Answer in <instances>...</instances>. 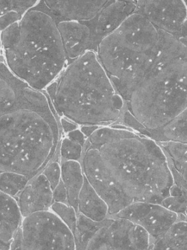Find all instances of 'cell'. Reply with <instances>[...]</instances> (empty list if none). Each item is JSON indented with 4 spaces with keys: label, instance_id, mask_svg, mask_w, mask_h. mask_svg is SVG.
I'll return each mask as SVG.
<instances>
[{
    "label": "cell",
    "instance_id": "obj_10",
    "mask_svg": "<svg viewBox=\"0 0 187 250\" xmlns=\"http://www.w3.org/2000/svg\"><path fill=\"white\" fill-rule=\"evenodd\" d=\"M134 12L141 14L158 30L178 39L187 18L184 1H137Z\"/></svg>",
    "mask_w": 187,
    "mask_h": 250
},
{
    "label": "cell",
    "instance_id": "obj_9",
    "mask_svg": "<svg viewBox=\"0 0 187 250\" xmlns=\"http://www.w3.org/2000/svg\"><path fill=\"white\" fill-rule=\"evenodd\" d=\"M181 215L173 213L159 203H135L113 216L132 222L144 229L153 242L169 229L180 219Z\"/></svg>",
    "mask_w": 187,
    "mask_h": 250
},
{
    "label": "cell",
    "instance_id": "obj_23",
    "mask_svg": "<svg viewBox=\"0 0 187 250\" xmlns=\"http://www.w3.org/2000/svg\"><path fill=\"white\" fill-rule=\"evenodd\" d=\"M160 205L173 213L184 216L187 210V198L182 189L173 184L169 190V195L164 199Z\"/></svg>",
    "mask_w": 187,
    "mask_h": 250
},
{
    "label": "cell",
    "instance_id": "obj_30",
    "mask_svg": "<svg viewBox=\"0 0 187 250\" xmlns=\"http://www.w3.org/2000/svg\"><path fill=\"white\" fill-rule=\"evenodd\" d=\"M65 136L68 137L70 140H71L72 141L78 143V144H80V146H83V147L84 146L86 140H87V138L85 137L84 134L80 131V128L74 130V131L66 134Z\"/></svg>",
    "mask_w": 187,
    "mask_h": 250
},
{
    "label": "cell",
    "instance_id": "obj_32",
    "mask_svg": "<svg viewBox=\"0 0 187 250\" xmlns=\"http://www.w3.org/2000/svg\"><path fill=\"white\" fill-rule=\"evenodd\" d=\"M99 127L100 126H97V125H82L79 128H80L81 132L84 134L85 137L86 138H89L97 128H99Z\"/></svg>",
    "mask_w": 187,
    "mask_h": 250
},
{
    "label": "cell",
    "instance_id": "obj_6",
    "mask_svg": "<svg viewBox=\"0 0 187 250\" xmlns=\"http://www.w3.org/2000/svg\"><path fill=\"white\" fill-rule=\"evenodd\" d=\"M162 49L160 30L134 12L98 46V60L124 102L151 71Z\"/></svg>",
    "mask_w": 187,
    "mask_h": 250
},
{
    "label": "cell",
    "instance_id": "obj_26",
    "mask_svg": "<svg viewBox=\"0 0 187 250\" xmlns=\"http://www.w3.org/2000/svg\"><path fill=\"white\" fill-rule=\"evenodd\" d=\"M54 190L61 181V169L60 163L59 151L54 160L51 161L42 172Z\"/></svg>",
    "mask_w": 187,
    "mask_h": 250
},
{
    "label": "cell",
    "instance_id": "obj_12",
    "mask_svg": "<svg viewBox=\"0 0 187 250\" xmlns=\"http://www.w3.org/2000/svg\"><path fill=\"white\" fill-rule=\"evenodd\" d=\"M15 200L23 218L51 210L54 203L52 188L42 173L31 178Z\"/></svg>",
    "mask_w": 187,
    "mask_h": 250
},
{
    "label": "cell",
    "instance_id": "obj_31",
    "mask_svg": "<svg viewBox=\"0 0 187 250\" xmlns=\"http://www.w3.org/2000/svg\"><path fill=\"white\" fill-rule=\"evenodd\" d=\"M60 125H61V130H62V133L64 135L80 128L78 125L69 121L65 118H60Z\"/></svg>",
    "mask_w": 187,
    "mask_h": 250
},
{
    "label": "cell",
    "instance_id": "obj_33",
    "mask_svg": "<svg viewBox=\"0 0 187 250\" xmlns=\"http://www.w3.org/2000/svg\"><path fill=\"white\" fill-rule=\"evenodd\" d=\"M184 38H187V18L184 21L182 27H181V38L180 39H184Z\"/></svg>",
    "mask_w": 187,
    "mask_h": 250
},
{
    "label": "cell",
    "instance_id": "obj_8",
    "mask_svg": "<svg viewBox=\"0 0 187 250\" xmlns=\"http://www.w3.org/2000/svg\"><path fill=\"white\" fill-rule=\"evenodd\" d=\"M9 250H76L70 228L52 210L23 218Z\"/></svg>",
    "mask_w": 187,
    "mask_h": 250
},
{
    "label": "cell",
    "instance_id": "obj_34",
    "mask_svg": "<svg viewBox=\"0 0 187 250\" xmlns=\"http://www.w3.org/2000/svg\"><path fill=\"white\" fill-rule=\"evenodd\" d=\"M1 55V41H0V55Z\"/></svg>",
    "mask_w": 187,
    "mask_h": 250
},
{
    "label": "cell",
    "instance_id": "obj_24",
    "mask_svg": "<svg viewBox=\"0 0 187 250\" xmlns=\"http://www.w3.org/2000/svg\"><path fill=\"white\" fill-rule=\"evenodd\" d=\"M83 147L75 142L72 141L64 136L61 138L59 147L60 162L77 161L80 162L83 154Z\"/></svg>",
    "mask_w": 187,
    "mask_h": 250
},
{
    "label": "cell",
    "instance_id": "obj_2",
    "mask_svg": "<svg viewBox=\"0 0 187 250\" xmlns=\"http://www.w3.org/2000/svg\"><path fill=\"white\" fill-rule=\"evenodd\" d=\"M60 118L45 91L31 87L0 116V171L29 180L55 159L61 141Z\"/></svg>",
    "mask_w": 187,
    "mask_h": 250
},
{
    "label": "cell",
    "instance_id": "obj_16",
    "mask_svg": "<svg viewBox=\"0 0 187 250\" xmlns=\"http://www.w3.org/2000/svg\"><path fill=\"white\" fill-rule=\"evenodd\" d=\"M28 87L12 74L3 60L0 61V116L18 103Z\"/></svg>",
    "mask_w": 187,
    "mask_h": 250
},
{
    "label": "cell",
    "instance_id": "obj_4",
    "mask_svg": "<svg viewBox=\"0 0 187 250\" xmlns=\"http://www.w3.org/2000/svg\"><path fill=\"white\" fill-rule=\"evenodd\" d=\"M45 92L59 118L79 126L113 125L125 107L124 101L93 52L67 64Z\"/></svg>",
    "mask_w": 187,
    "mask_h": 250
},
{
    "label": "cell",
    "instance_id": "obj_20",
    "mask_svg": "<svg viewBox=\"0 0 187 250\" xmlns=\"http://www.w3.org/2000/svg\"><path fill=\"white\" fill-rule=\"evenodd\" d=\"M151 140L159 142L187 143V107L173 121L155 133Z\"/></svg>",
    "mask_w": 187,
    "mask_h": 250
},
{
    "label": "cell",
    "instance_id": "obj_25",
    "mask_svg": "<svg viewBox=\"0 0 187 250\" xmlns=\"http://www.w3.org/2000/svg\"><path fill=\"white\" fill-rule=\"evenodd\" d=\"M39 1H0V17L10 12L24 15L28 11L36 6Z\"/></svg>",
    "mask_w": 187,
    "mask_h": 250
},
{
    "label": "cell",
    "instance_id": "obj_29",
    "mask_svg": "<svg viewBox=\"0 0 187 250\" xmlns=\"http://www.w3.org/2000/svg\"><path fill=\"white\" fill-rule=\"evenodd\" d=\"M53 197H54V203L68 205L67 193L62 181H61L59 184L53 190Z\"/></svg>",
    "mask_w": 187,
    "mask_h": 250
},
{
    "label": "cell",
    "instance_id": "obj_21",
    "mask_svg": "<svg viewBox=\"0 0 187 250\" xmlns=\"http://www.w3.org/2000/svg\"><path fill=\"white\" fill-rule=\"evenodd\" d=\"M157 143L165 153L169 167L176 170L187 169V143L170 141Z\"/></svg>",
    "mask_w": 187,
    "mask_h": 250
},
{
    "label": "cell",
    "instance_id": "obj_3",
    "mask_svg": "<svg viewBox=\"0 0 187 250\" xmlns=\"http://www.w3.org/2000/svg\"><path fill=\"white\" fill-rule=\"evenodd\" d=\"M6 66L20 81L45 91L67 65L62 41L43 1L0 33Z\"/></svg>",
    "mask_w": 187,
    "mask_h": 250
},
{
    "label": "cell",
    "instance_id": "obj_11",
    "mask_svg": "<svg viewBox=\"0 0 187 250\" xmlns=\"http://www.w3.org/2000/svg\"><path fill=\"white\" fill-rule=\"evenodd\" d=\"M136 6L137 1H108L94 20L85 21L92 33L94 52L96 53L103 39L112 34L134 14Z\"/></svg>",
    "mask_w": 187,
    "mask_h": 250
},
{
    "label": "cell",
    "instance_id": "obj_1",
    "mask_svg": "<svg viewBox=\"0 0 187 250\" xmlns=\"http://www.w3.org/2000/svg\"><path fill=\"white\" fill-rule=\"evenodd\" d=\"M89 153L109 174L129 206L159 203L173 185L165 153L154 140L122 125L100 126L86 140Z\"/></svg>",
    "mask_w": 187,
    "mask_h": 250
},
{
    "label": "cell",
    "instance_id": "obj_27",
    "mask_svg": "<svg viewBox=\"0 0 187 250\" xmlns=\"http://www.w3.org/2000/svg\"><path fill=\"white\" fill-rule=\"evenodd\" d=\"M169 169H170L172 178H173L174 184L179 187L184 191L186 198H187V169L176 170L171 167H169ZM184 216L187 218V206Z\"/></svg>",
    "mask_w": 187,
    "mask_h": 250
},
{
    "label": "cell",
    "instance_id": "obj_14",
    "mask_svg": "<svg viewBox=\"0 0 187 250\" xmlns=\"http://www.w3.org/2000/svg\"><path fill=\"white\" fill-rule=\"evenodd\" d=\"M57 27L67 55V64L86 52H93L92 33L84 22L61 21L57 24Z\"/></svg>",
    "mask_w": 187,
    "mask_h": 250
},
{
    "label": "cell",
    "instance_id": "obj_28",
    "mask_svg": "<svg viewBox=\"0 0 187 250\" xmlns=\"http://www.w3.org/2000/svg\"><path fill=\"white\" fill-rule=\"evenodd\" d=\"M23 15L16 12H10L0 17V33L12 24L21 20Z\"/></svg>",
    "mask_w": 187,
    "mask_h": 250
},
{
    "label": "cell",
    "instance_id": "obj_22",
    "mask_svg": "<svg viewBox=\"0 0 187 250\" xmlns=\"http://www.w3.org/2000/svg\"><path fill=\"white\" fill-rule=\"evenodd\" d=\"M29 181L24 175L0 171V191L15 198Z\"/></svg>",
    "mask_w": 187,
    "mask_h": 250
},
{
    "label": "cell",
    "instance_id": "obj_17",
    "mask_svg": "<svg viewBox=\"0 0 187 250\" xmlns=\"http://www.w3.org/2000/svg\"><path fill=\"white\" fill-rule=\"evenodd\" d=\"M77 213L95 222L105 220L109 213L108 205L91 186L86 177L79 194Z\"/></svg>",
    "mask_w": 187,
    "mask_h": 250
},
{
    "label": "cell",
    "instance_id": "obj_18",
    "mask_svg": "<svg viewBox=\"0 0 187 250\" xmlns=\"http://www.w3.org/2000/svg\"><path fill=\"white\" fill-rule=\"evenodd\" d=\"M61 169V181L67 193L68 206L77 213L79 194L84 183L85 175L80 162L65 161L60 162Z\"/></svg>",
    "mask_w": 187,
    "mask_h": 250
},
{
    "label": "cell",
    "instance_id": "obj_35",
    "mask_svg": "<svg viewBox=\"0 0 187 250\" xmlns=\"http://www.w3.org/2000/svg\"><path fill=\"white\" fill-rule=\"evenodd\" d=\"M185 218H186V217H185ZM186 219H187V218H186Z\"/></svg>",
    "mask_w": 187,
    "mask_h": 250
},
{
    "label": "cell",
    "instance_id": "obj_15",
    "mask_svg": "<svg viewBox=\"0 0 187 250\" xmlns=\"http://www.w3.org/2000/svg\"><path fill=\"white\" fill-rule=\"evenodd\" d=\"M22 219L15 198L0 191V250H10Z\"/></svg>",
    "mask_w": 187,
    "mask_h": 250
},
{
    "label": "cell",
    "instance_id": "obj_5",
    "mask_svg": "<svg viewBox=\"0 0 187 250\" xmlns=\"http://www.w3.org/2000/svg\"><path fill=\"white\" fill-rule=\"evenodd\" d=\"M160 32L162 49L156 65L124 102L150 139L187 107V47Z\"/></svg>",
    "mask_w": 187,
    "mask_h": 250
},
{
    "label": "cell",
    "instance_id": "obj_7",
    "mask_svg": "<svg viewBox=\"0 0 187 250\" xmlns=\"http://www.w3.org/2000/svg\"><path fill=\"white\" fill-rule=\"evenodd\" d=\"M70 230L76 250H149L151 244L144 229L120 218L95 222L77 213L76 225Z\"/></svg>",
    "mask_w": 187,
    "mask_h": 250
},
{
    "label": "cell",
    "instance_id": "obj_19",
    "mask_svg": "<svg viewBox=\"0 0 187 250\" xmlns=\"http://www.w3.org/2000/svg\"><path fill=\"white\" fill-rule=\"evenodd\" d=\"M149 250H187V220L181 215L165 233L150 244Z\"/></svg>",
    "mask_w": 187,
    "mask_h": 250
},
{
    "label": "cell",
    "instance_id": "obj_13",
    "mask_svg": "<svg viewBox=\"0 0 187 250\" xmlns=\"http://www.w3.org/2000/svg\"><path fill=\"white\" fill-rule=\"evenodd\" d=\"M109 0L100 1H43L56 24L61 21L85 22L94 20Z\"/></svg>",
    "mask_w": 187,
    "mask_h": 250
}]
</instances>
